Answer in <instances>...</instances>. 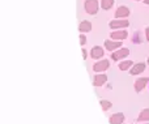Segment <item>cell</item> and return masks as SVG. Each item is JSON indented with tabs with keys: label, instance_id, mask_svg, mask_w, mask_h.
Listing matches in <instances>:
<instances>
[{
	"label": "cell",
	"instance_id": "cell-1",
	"mask_svg": "<svg viewBox=\"0 0 149 124\" xmlns=\"http://www.w3.org/2000/svg\"><path fill=\"white\" fill-rule=\"evenodd\" d=\"M85 10L89 15H95L98 10V1L97 0H86L85 1Z\"/></svg>",
	"mask_w": 149,
	"mask_h": 124
},
{
	"label": "cell",
	"instance_id": "cell-2",
	"mask_svg": "<svg viewBox=\"0 0 149 124\" xmlns=\"http://www.w3.org/2000/svg\"><path fill=\"white\" fill-rule=\"evenodd\" d=\"M109 65H110L109 60H101V62L95 63V64L93 65V69H94L95 72H102V71H106V69H107Z\"/></svg>",
	"mask_w": 149,
	"mask_h": 124
},
{
	"label": "cell",
	"instance_id": "cell-3",
	"mask_svg": "<svg viewBox=\"0 0 149 124\" xmlns=\"http://www.w3.org/2000/svg\"><path fill=\"white\" fill-rule=\"evenodd\" d=\"M148 84V78L147 77H143V78H139V80L135 82V90L136 91H141L143 89L145 88V85Z\"/></svg>",
	"mask_w": 149,
	"mask_h": 124
},
{
	"label": "cell",
	"instance_id": "cell-4",
	"mask_svg": "<svg viewBox=\"0 0 149 124\" xmlns=\"http://www.w3.org/2000/svg\"><path fill=\"white\" fill-rule=\"evenodd\" d=\"M128 54H130L128 48H122V50H119V51L114 52V54L111 55V57H113L114 60H119V59H122V57L127 56V55H128Z\"/></svg>",
	"mask_w": 149,
	"mask_h": 124
},
{
	"label": "cell",
	"instance_id": "cell-5",
	"mask_svg": "<svg viewBox=\"0 0 149 124\" xmlns=\"http://www.w3.org/2000/svg\"><path fill=\"white\" fill-rule=\"evenodd\" d=\"M130 22L126 20H118V21H111L110 22V28L113 29H116V28H126V26H128Z\"/></svg>",
	"mask_w": 149,
	"mask_h": 124
},
{
	"label": "cell",
	"instance_id": "cell-6",
	"mask_svg": "<svg viewBox=\"0 0 149 124\" xmlns=\"http://www.w3.org/2000/svg\"><path fill=\"white\" fill-rule=\"evenodd\" d=\"M124 120V115L123 114H114L110 118V124H122Z\"/></svg>",
	"mask_w": 149,
	"mask_h": 124
},
{
	"label": "cell",
	"instance_id": "cell-7",
	"mask_svg": "<svg viewBox=\"0 0 149 124\" xmlns=\"http://www.w3.org/2000/svg\"><path fill=\"white\" fill-rule=\"evenodd\" d=\"M90 55H92V57H94V59H98V57H101L103 55V48L102 47H100V46L93 47Z\"/></svg>",
	"mask_w": 149,
	"mask_h": 124
},
{
	"label": "cell",
	"instance_id": "cell-8",
	"mask_svg": "<svg viewBox=\"0 0 149 124\" xmlns=\"http://www.w3.org/2000/svg\"><path fill=\"white\" fill-rule=\"evenodd\" d=\"M144 69H145V64L144 63H139V64L134 65V67L131 68V75H139V73H141Z\"/></svg>",
	"mask_w": 149,
	"mask_h": 124
},
{
	"label": "cell",
	"instance_id": "cell-9",
	"mask_svg": "<svg viewBox=\"0 0 149 124\" xmlns=\"http://www.w3.org/2000/svg\"><path fill=\"white\" fill-rule=\"evenodd\" d=\"M130 15V9L127 7H119L115 12L116 17H127Z\"/></svg>",
	"mask_w": 149,
	"mask_h": 124
},
{
	"label": "cell",
	"instance_id": "cell-10",
	"mask_svg": "<svg viewBox=\"0 0 149 124\" xmlns=\"http://www.w3.org/2000/svg\"><path fill=\"white\" fill-rule=\"evenodd\" d=\"M107 81V76L106 75H97L94 77V85L95 86H101Z\"/></svg>",
	"mask_w": 149,
	"mask_h": 124
},
{
	"label": "cell",
	"instance_id": "cell-11",
	"mask_svg": "<svg viewBox=\"0 0 149 124\" xmlns=\"http://www.w3.org/2000/svg\"><path fill=\"white\" fill-rule=\"evenodd\" d=\"M120 44H122V42H113V41H106L105 42V46L109 51H113V50L120 47Z\"/></svg>",
	"mask_w": 149,
	"mask_h": 124
},
{
	"label": "cell",
	"instance_id": "cell-12",
	"mask_svg": "<svg viewBox=\"0 0 149 124\" xmlns=\"http://www.w3.org/2000/svg\"><path fill=\"white\" fill-rule=\"evenodd\" d=\"M90 29H92V24H90L89 21H82V22L80 24V26H79V30L82 31V33L90 31Z\"/></svg>",
	"mask_w": 149,
	"mask_h": 124
},
{
	"label": "cell",
	"instance_id": "cell-13",
	"mask_svg": "<svg viewBox=\"0 0 149 124\" xmlns=\"http://www.w3.org/2000/svg\"><path fill=\"white\" fill-rule=\"evenodd\" d=\"M111 38L113 39H124V38H127V31H124V30L114 31V33H111Z\"/></svg>",
	"mask_w": 149,
	"mask_h": 124
},
{
	"label": "cell",
	"instance_id": "cell-14",
	"mask_svg": "<svg viewBox=\"0 0 149 124\" xmlns=\"http://www.w3.org/2000/svg\"><path fill=\"white\" fill-rule=\"evenodd\" d=\"M114 4V0H102L101 1V7L103 8V9H110L111 7H113Z\"/></svg>",
	"mask_w": 149,
	"mask_h": 124
},
{
	"label": "cell",
	"instance_id": "cell-15",
	"mask_svg": "<svg viewBox=\"0 0 149 124\" xmlns=\"http://www.w3.org/2000/svg\"><path fill=\"white\" fill-rule=\"evenodd\" d=\"M131 65H132V62L131 60H127V62H123V63L119 64V69L120 71H127L128 68H131Z\"/></svg>",
	"mask_w": 149,
	"mask_h": 124
},
{
	"label": "cell",
	"instance_id": "cell-16",
	"mask_svg": "<svg viewBox=\"0 0 149 124\" xmlns=\"http://www.w3.org/2000/svg\"><path fill=\"white\" fill-rule=\"evenodd\" d=\"M139 120H149V109H145L140 112Z\"/></svg>",
	"mask_w": 149,
	"mask_h": 124
},
{
	"label": "cell",
	"instance_id": "cell-17",
	"mask_svg": "<svg viewBox=\"0 0 149 124\" xmlns=\"http://www.w3.org/2000/svg\"><path fill=\"white\" fill-rule=\"evenodd\" d=\"M101 105H102V109L103 110H109L111 107V103L109 101H101Z\"/></svg>",
	"mask_w": 149,
	"mask_h": 124
},
{
	"label": "cell",
	"instance_id": "cell-18",
	"mask_svg": "<svg viewBox=\"0 0 149 124\" xmlns=\"http://www.w3.org/2000/svg\"><path fill=\"white\" fill-rule=\"evenodd\" d=\"M85 42H86V38H85V37L81 34V35H80V43H81V44H85Z\"/></svg>",
	"mask_w": 149,
	"mask_h": 124
},
{
	"label": "cell",
	"instance_id": "cell-19",
	"mask_svg": "<svg viewBox=\"0 0 149 124\" xmlns=\"http://www.w3.org/2000/svg\"><path fill=\"white\" fill-rule=\"evenodd\" d=\"M145 31H147V39L149 41V28H147V30H145Z\"/></svg>",
	"mask_w": 149,
	"mask_h": 124
},
{
	"label": "cell",
	"instance_id": "cell-20",
	"mask_svg": "<svg viewBox=\"0 0 149 124\" xmlns=\"http://www.w3.org/2000/svg\"><path fill=\"white\" fill-rule=\"evenodd\" d=\"M82 55H84V59H86V51L85 50H82Z\"/></svg>",
	"mask_w": 149,
	"mask_h": 124
},
{
	"label": "cell",
	"instance_id": "cell-21",
	"mask_svg": "<svg viewBox=\"0 0 149 124\" xmlns=\"http://www.w3.org/2000/svg\"><path fill=\"white\" fill-rule=\"evenodd\" d=\"M145 1V4H149V0H144Z\"/></svg>",
	"mask_w": 149,
	"mask_h": 124
},
{
	"label": "cell",
	"instance_id": "cell-22",
	"mask_svg": "<svg viewBox=\"0 0 149 124\" xmlns=\"http://www.w3.org/2000/svg\"><path fill=\"white\" fill-rule=\"evenodd\" d=\"M148 63H149V57H148Z\"/></svg>",
	"mask_w": 149,
	"mask_h": 124
}]
</instances>
